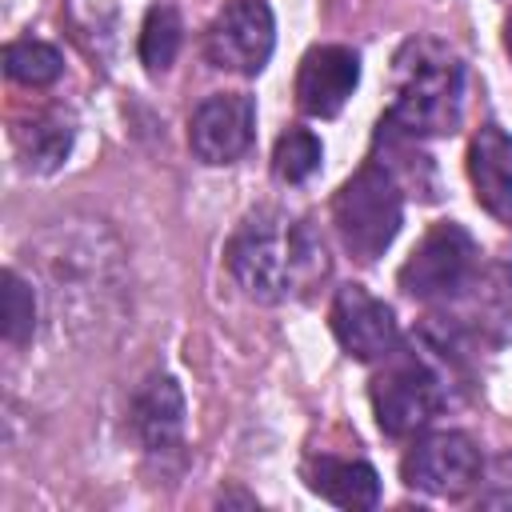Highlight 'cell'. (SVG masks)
<instances>
[{
    "label": "cell",
    "mask_w": 512,
    "mask_h": 512,
    "mask_svg": "<svg viewBox=\"0 0 512 512\" xmlns=\"http://www.w3.org/2000/svg\"><path fill=\"white\" fill-rule=\"evenodd\" d=\"M224 264L236 288L256 304L308 296L328 276V252L320 236L280 208H260L244 216L224 248Z\"/></svg>",
    "instance_id": "1"
},
{
    "label": "cell",
    "mask_w": 512,
    "mask_h": 512,
    "mask_svg": "<svg viewBox=\"0 0 512 512\" xmlns=\"http://www.w3.org/2000/svg\"><path fill=\"white\" fill-rule=\"evenodd\" d=\"M388 120L412 136L452 132L464 116V64L432 36H412L392 60Z\"/></svg>",
    "instance_id": "2"
},
{
    "label": "cell",
    "mask_w": 512,
    "mask_h": 512,
    "mask_svg": "<svg viewBox=\"0 0 512 512\" xmlns=\"http://www.w3.org/2000/svg\"><path fill=\"white\" fill-rule=\"evenodd\" d=\"M332 220H336V232H340L344 248L356 260L384 256V248L396 240L400 220H404L400 184L376 160L364 164V168H356L340 184V192L332 200Z\"/></svg>",
    "instance_id": "3"
},
{
    "label": "cell",
    "mask_w": 512,
    "mask_h": 512,
    "mask_svg": "<svg viewBox=\"0 0 512 512\" xmlns=\"http://www.w3.org/2000/svg\"><path fill=\"white\" fill-rule=\"evenodd\" d=\"M380 364L384 368L372 380L376 424L388 436H416L444 408V380L424 356H416V352H408L400 344Z\"/></svg>",
    "instance_id": "4"
},
{
    "label": "cell",
    "mask_w": 512,
    "mask_h": 512,
    "mask_svg": "<svg viewBox=\"0 0 512 512\" xmlns=\"http://www.w3.org/2000/svg\"><path fill=\"white\" fill-rule=\"evenodd\" d=\"M476 260H480L476 240L456 220H440L424 232V240L400 264V288L412 300L440 304L476 272Z\"/></svg>",
    "instance_id": "5"
},
{
    "label": "cell",
    "mask_w": 512,
    "mask_h": 512,
    "mask_svg": "<svg viewBox=\"0 0 512 512\" xmlns=\"http://www.w3.org/2000/svg\"><path fill=\"white\" fill-rule=\"evenodd\" d=\"M440 320L452 340L504 344L512 336V272L500 264H476V272L440 300Z\"/></svg>",
    "instance_id": "6"
},
{
    "label": "cell",
    "mask_w": 512,
    "mask_h": 512,
    "mask_svg": "<svg viewBox=\"0 0 512 512\" xmlns=\"http://www.w3.org/2000/svg\"><path fill=\"white\" fill-rule=\"evenodd\" d=\"M276 44V20L264 0H228L208 24L204 52L216 68L256 76Z\"/></svg>",
    "instance_id": "7"
},
{
    "label": "cell",
    "mask_w": 512,
    "mask_h": 512,
    "mask_svg": "<svg viewBox=\"0 0 512 512\" xmlns=\"http://www.w3.org/2000/svg\"><path fill=\"white\" fill-rule=\"evenodd\" d=\"M480 448L464 432H436L408 448L400 476L408 488H420L428 496H464L480 480Z\"/></svg>",
    "instance_id": "8"
},
{
    "label": "cell",
    "mask_w": 512,
    "mask_h": 512,
    "mask_svg": "<svg viewBox=\"0 0 512 512\" xmlns=\"http://www.w3.org/2000/svg\"><path fill=\"white\" fill-rule=\"evenodd\" d=\"M256 132V104L244 92H216L196 104L188 120V144L204 164H232L248 152Z\"/></svg>",
    "instance_id": "9"
},
{
    "label": "cell",
    "mask_w": 512,
    "mask_h": 512,
    "mask_svg": "<svg viewBox=\"0 0 512 512\" xmlns=\"http://www.w3.org/2000/svg\"><path fill=\"white\" fill-rule=\"evenodd\" d=\"M332 332L340 340V348L352 356V360H364V364H376L384 360L396 344H400V328H396V316L384 300H376L368 288L360 284H344L336 296H332Z\"/></svg>",
    "instance_id": "10"
},
{
    "label": "cell",
    "mask_w": 512,
    "mask_h": 512,
    "mask_svg": "<svg viewBox=\"0 0 512 512\" xmlns=\"http://www.w3.org/2000/svg\"><path fill=\"white\" fill-rule=\"evenodd\" d=\"M360 84V56L344 44H316L296 72V100L308 116H336Z\"/></svg>",
    "instance_id": "11"
},
{
    "label": "cell",
    "mask_w": 512,
    "mask_h": 512,
    "mask_svg": "<svg viewBox=\"0 0 512 512\" xmlns=\"http://www.w3.org/2000/svg\"><path fill=\"white\" fill-rule=\"evenodd\" d=\"M468 176L484 212L512 228V136L500 124L476 128L468 144Z\"/></svg>",
    "instance_id": "12"
},
{
    "label": "cell",
    "mask_w": 512,
    "mask_h": 512,
    "mask_svg": "<svg viewBox=\"0 0 512 512\" xmlns=\"http://www.w3.org/2000/svg\"><path fill=\"white\" fill-rule=\"evenodd\" d=\"M132 432L148 452H164L184 432V396L172 376H148L132 396Z\"/></svg>",
    "instance_id": "13"
},
{
    "label": "cell",
    "mask_w": 512,
    "mask_h": 512,
    "mask_svg": "<svg viewBox=\"0 0 512 512\" xmlns=\"http://www.w3.org/2000/svg\"><path fill=\"white\" fill-rule=\"evenodd\" d=\"M304 476H308V488L336 508H376V500H380V476L364 460L324 452V456L308 460Z\"/></svg>",
    "instance_id": "14"
},
{
    "label": "cell",
    "mask_w": 512,
    "mask_h": 512,
    "mask_svg": "<svg viewBox=\"0 0 512 512\" xmlns=\"http://www.w3.org/2000/svg\"><path fill=\"white\" fill-rule=\"evenodd\" d=\"M20 160L32 172H52L64 164V156L72 152V120L60 108H44L36 112L28 124H16L12 132Z\"/></svg>",
    "instance_id": "15"
},
{
    "label": "cell",
    "mask_w": 512,
    "mask_h": 512,
    "mask_svg": "<svg viewBox=\"0 0 512 512\" xmlns=\"http://www.w3.org/2000/svg\"><path fill=\"white\" fill-rule=\"evenodd\" d=\"M4 72L24 88H44L64 72V60L52 44L28 36V40H12L4 48Z\"/></svg>",
    "instance_id": "16"
},
{
    "label": "cell",
    "mask_w": 512,
    "mask_h": 512,
    "mask_svg": "<svg viewBox=\"0 0 512 512\" xmlns=\"http://www.w3.org/2000/svg\"><path fill=\"white\" fill-rule=\"evenodd\" d=\"M180 32H184V28H180V16H176L172 4L148 8L144 28H140V60H144L148 72H164V68L176 60V52H180Z\"/></svg>",
    "instance_id": "17"
},
{
    "label": "cell",
    "mask_w": 512,
    "mask_h": 512,
    "mask_svg": "<svg viewBox=\"0 0 512 512\" xmlns=\"http://www.w3.org/2000/svg\"><path fill=\"white\" fill-rule=\"evenodd\" d=\"M0 284H4L0 288V328H4V340L8 344H24L36 332V292H32V284L16 268H8Z\"/></svg>",
    "instance_id": "18"
},
{
    "label": "cell",
    "mask_w": 512,
    "mask_h": 512,
    "mask_svg": "<svg viewBox=\"0 0 512 512\" xmlns=\"http://www.w3.org/2000/svg\"><path fill=\"white\" fill-rule=\"evenodd\" d=\"M320 156H324V148H320V140H316L308 128H288V132L276 140L272 172H276V180H284V184H300V180H308V176L320 168Z\"/></svg>",
    "instance_id": "19"
},
{
    "label": "cell",
    "mask_w": 512,
    "mask_h": 512,
    "mask_svg": "<svg viewBox=\"0 0 512 512\" xmlns=\"http://www.w3.org/2000/svg\"><path fill=\"white\" fill-rule=\"evenodd\" d=\"M480 504H512V492H496V496H480Z\"/></svg>",
    "instance_id": "20"
},
{
    "label": "cell",
    "mask_w": 512,
    "mask_h": 512,
    "mask_svg": "<svg viewBox=\"0 0 512 512\" xmlns=\"http://www.w3.org/2000/svg\"><path fill=\"white\" fill-rule=\"evenodd\" d=\"M504 44H508V52H512V16H508V24H504Z\"/></svg>",
    "instance_id": "21"
}]
</instances>
